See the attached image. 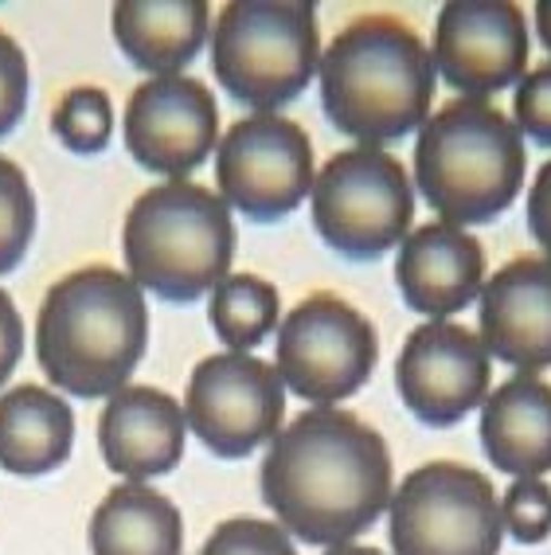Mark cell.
Segmentation results:
<instances>
[{"label": "cell", "instance_id": "cell-30", "mask_svg": "<svg viewBox=\"0 0 551 555\" xmlns=\"http://www.w3.org/2000/svg\"><path fill=\"white\" fill-rule=\"evenodd\" d=\"M24 357V321L12 306V298L0 289V387L9 384V376L16 372Z\"/></svg>", "mask_w": 551, "mask_h": 555}, {"label": "cell", "instance_id": "cell-25", "mask_svg": "<svg viewBox=\"0 0 551 555\" xmlns=\"http://www.w3.org/2000/svg\"><path fill=\"white\" fill-rule=\"evenodd\" d=\"M501 525L516 544H543L551 535V486L543 477H516L501 496Z\"/></svg>", "mask_w": 551, "mask_h": 555}, {"label": "cell", "instance_id": "cell-8", "mask_svg": "<svg viewBox=\"0 0 551 555\" xmlns=\"http://www.w3.org/2000/svg\"><path fill=\"white\" fill-rule=\"evenodd\" d=\"M387 535L395 555H501L497 489L462 462H426L392 493Z\"/></svg>", "mask_w": 551, "mask_h": 555}, {"label": "cell", "instance_id": "cell-16", "mask_svg": "<svg viewBox=\"0 0 551 555\" xmlns=\"http://www.w3.org/2000/svg\"><path fill=\"white\" fill-rule=\"evenodd\" d=\"M395 286L403 301L431 321H450L465 306L482 298L485 247L465 228L453 223H423L399 243Z\"/></svg>", "mask_w": 551, "mask_h": 555}, {"label": "cell", "instance_id": "cell-19", "mask_svg": "<svg viewBox=\"0 0 551 555\" xmlns=\"http://www.w3.org/2000/svg\"><path fill=\"white\" fill-rule=\"evenodd\" d=\"M204 0H118L114 4V40L126 60L149 79L180 75L207 40Z\"/></svg>", "mask_w": 551, "mask_h": 555}, {"label": "cell", "instance_id": "cell-26", "mask_svg": "<svg viewBox=\"0 0 551 555\" xmlns=\"http://www.w3.org/2000/svg\"><path fill=\"white\" fill-rule=\"evenodd\" d=\"M200 555H297L294 540L278 520L258 516H231L207 535Z\"/></svg>", "mask_w": 551, "mask_h": 555}, {"label": "cell", "instance_id": "cell-2", "mask_svg": "<svg viewBox=\"0 0 551 555\" xmlns=\"http://www.w3.org/2000/svg\"><path fill=\"white\" fill-rule=\"evenodd\" d=\"M149 345L145 294L114 267H82L43 294L36 360L55 391L110 399L138 372Z\"/></svg>", "mask_w": 551, "mask_h": 555}, {"label": "cell", "instance_id": "cell-20", "mask_svg": "<svg viewBox=\"0 0 551 555\" xmlns=\"http://www.w3.org/2000/svg\"><path fill=\"white\" fill-rule=\"evenodd\" d=\"M75 447L71 403L40 384H21L0 396V469L43 477L60 469Z\"/></svg>", "mask_w": 551, "mask_h": 555}, {"label": "cell", "instance_id": "cell-7", "mask_svg": "<svg viewBox=\"0 0 551 555\" xmlns=\"http://www.w3.org/2000/svg\"><path fill=\"white\" fill-rule=\"evenodd\" d=\"M313 228L348 262H375L411 235L414 189L403 160L356 145L329 157L313 180Z\"/></svg>", "mask_w": 551, "mask_h": 555}, {"label": "cell", "instance_id": "cell-31", "mask_svg": "<svg viewBox=\"0 0 551 555\" xmlns=\"http://www.w3.org/2000/svg\"><path fill=\"white\" fill-rule=\"evenodd\" d=\"M536 36H540V43L551 51V0L536 4Z\"/></svg>", "mask_w": 551, "mask_h": 555}, {"label": "cell", "instance_id": "cell-17", "mask_svg": "<svg viewBox=\"0 0 551 555\" xmlns=\"http://www.w3.org/2000/svg\"><path fill=\"white\" fill-rule=\"evenodd\" d=\"M184 406L161 387H121L99 415L102 462L126 481H149L177 469L184 457Z\"/></svg>", "mask_w": 551, "mask_h": 555}, {"label": "cell", "instance_id": "cell-22", "mask_svg": "<svg viewBox=\"0 0 551 555\" xmlns=\"http://www.w3.org/2000/svg\"><path fill=\"white\" fill-rule=\"evenodd\" d=\"M282 298L278 286L258 274H227L207 294V321L231 352H251L278 328Z\"/></svg>", "mask_w": 551, "mask_h": 555}, {"label": "cell", "instance_id": "cell-12", "mask_svg": "<svg viewBox=\"0 0 551 555\" xmlns=\"http://www.w3.org/2000/svg\"><path fill=\"white\" fill-rule=\"evenodd\" d=\"M528 21L512 0H450L434 24V75L462 99H489L528 75Z\"/></svg>", "mask_w": 551, "mask_h": 555}, {"label": "cell", "instance_id": "cell-5", "mask_svg": "<svg viewBox=\"0 0 551 555\" xmlns=\"http://www.w3.org/2000/svg\"><path fill=\"white\" fill-rule=\"evenodd\" d=\"M121 255L141 294L188 306L219 286L235 255V223L223 196L192 180L141 192L121 228Z\"/></svg>", "mask_w": 551, "mask_h": 555}, {"label": "cell", "instance_id": "cell-6", "mask_svg": "<svg viewBox=\"0 0 551 555\" xmlns=\"http://www.w3.org/2000/svg\"><path fill=\"white\" fill-rule=\"evenodd\" d=\"M321 31L309 0H231L212 28V70L235 102L274 114L313 82Z\"/></svg>", "mask_w": 551, "mask_h": 555}, {"label": "cell", "instance_id": "cell-1", "mask_svg": "<svg viewBox=\"0 0 551 555\" xmlns=\"http://www.w3.org/2000/svg\"><path fill=\"white\" fill-rule=\"evenodd\" d=\"M266 508L302 544L341 547L392 505V450L345 406H309L262 457Z\"/></svg>", "mask_w": 551, "mask_h": 555}, {"label": "cell", "instance_id": "cell-18", "mask_svg": "<svg viewBox=\"0 0 551 555\" xmlns=\"http://www.w3.org/2000/svg\"><path fill=\"white\" fill-rule=\"evenodd\" d=\"M482 447L509 477H543L551 469V384L512 376L482 403Z\"/></svg>", "mask_w": 551, "mask_h": 555}, {"label": "cell", "instance_id": "cell-11", "mask_svg": "<svg viewBox=\"0 0 551 555\" xmlns=\"http://www.w3.org/2000/svg\"><path fill=\"white\" fill-rule=\"evenodd\" d=\"M188 430L223 462L274 442L286 418V384L251 352H219L192 367L184 396Z\"/></svg>", "mask_w": 551, "mask_h": 555}, {"label": "cell", "instance_id": "cell-14", "mask_svg": "<svg viewBox=\"0 0 551 555\" xmlns=\"http://www.w3.org/2000/svg\"><path fill=\"white\" fill-rule=\"evenodd\" d=\"M121 133L129 157L145 172L184 180L219 145V106L200 79H149L129 94Z\"/></svg>", "mask_w": 551, "mask_h": 555}, {"label": "cell", "instance_id": "cell-27", "mask_svg": "<svg viewBox=\"0 0 551 555\" xmlns=\"http://www.w3.org/2000/svg\"><path fill=\"white\" fill-rule=\"evenodd\" d=\"M512 114H516L512 126L521 129V138H528L540 150H551V63H540L516 82Z\"/></svg>", "mask_w": 551, "mask_h": 555}, {"label": "cell", "instance_id": "cell-9", "mask_svg": "<svg viewBox=\"0 0 551 555\" xmlns=\"http://www.w3.org/2000/svg\"><path fill=\"white\" fill-rule=\"evenodd\" d=\"M380 360L375 325L336 294H309L278 325L274 372L286 391L313 406H336L372 379Z\"/></svg>", "mask_w": 551, "mask_h": 555}, {"label": "cell", "instance_id": "cell-13", "mask_svg": "<svg viewBox=\"0 0 551 555\" xmlns=\"http://www.w3.org/2000/svg\"><path fill=\"white\" fill-rule=\"evenodd\" d=\"M492 364L482 337L453 321L411 328L395 360V391L423 427H458L489 396Z\"/></svg>", "mask_w": 551, "mask_h": 555}, {"label": "cell", "instance_id": "cell-4", "mask_svg": "<svg viewBox=\"0 0 551 555\" xmlns=\"http://www.w3.org/2000/svg\"><path fill=\"white\" fill-rule=\"evenodd\" d=\"M528 177L521 129L485 99H453L414 141V184L443 223H489L521 196Z\"/></svg>", "mask_w": 551, "mask_h": 555}, {"label": "cell", "instance_id": "cell-21", "mask_svg": "<svg viewBox=\"0 0 551 555\" xmlns=\"http://www.w3.org/2000/svg\"><path fill=\"white\" fill-rule=\"evenodd\" d=\"M184 520L165 493L145 481L110 489L90 516V555H180Z\"/></svg>", "mask_w": 551, "mask_h": 555}, {"label": "cell", "instance_id": "cell-29", "mask_svg": "<svg viewBox=\"0 0 551 555\" xmlns=\"http://www.w3.org/2000/svg\"><path fill=\"white\" fill-rule=\"evenodd\" d=\"M528 231L540 243L543 258L551 262V160L540 165V172H536L528 189Z\"/></svg>", "mask_w": 551, "mask_h": 555}, {"label": "cell", "instance_id": "cell-32", "mask_svg": "<svg viewBox=\"0 0 551 555\" xmlns=\"http://www.w3.org/2000/svg\"><path fill=\"white\" fill-rule=\"evenodd\" d=\"M321 555H384V552H375V547H364V544H341V547H329V552Z\"/></svg>", "mask_w": 551, "mask_h": 555}, {"label": "cell", "instance_id": "cell-3", "mask_svg": "<svg viewBox=\"0 0 551 555\" xmlns=\"http://www.w3.org/2000/svg\"><path fill=\"white\" fill-rule=\"evenodd\" d=\"M321 106L333 129L384 150L423 129L434 102V60L395 16H360L321 51Z\"/></svg>", "mask_w": 551, "mask_h": 555}, {"label": "cell", "instance_id": "cell-15", "mask_svg": "<svg viewBox=\"0 0 551 555\" xmlns=\"http://www.w3.org/2000/svg\"><path fill=\"white\" fill-rule=\"evenodd\" d=\"M477 337L497 364L536 376L551 367V262L524 255L504 262L477 298Z\"/></svg>", "mask_w": 551, "mask_h": 555}, {"label": "cell", "instance_id": "cell-28", "mask_svg": "<svg viewBox=\"0 0 551 555\" xmlns=\"http://www.w3.org/2000/svg\"><path fill=\"white\" fill-rule=\"evenodd\" d=\"M31 99V75H28V55L21 43L12 40L9 31H0V138L16 129L24 118Z\"/></svg>", "mask_w": 551, "mask_h": 555}, {"label": "cell", "instance_id": "cell-23", "mask_svg": "<svg viewBox=\"0 0 551 555\" xmlns=\"http://www.w3.org/2000/svg\"><path fill=\"white\" fill-rule=\"evenodd\" d=\"M51 133L71 153H102L114 138V106L102 87H71L51 114Z\"/></svg>", "mask_w": 551, "mask_h": 555}, {"label": "cell", "instance_id": "cell-24", "mask_svg": "<svg viewBox=\"0 0 551 555\" xmlns=\"http://www.w3.org/2000/svg\"><path fill=\"white\" fill-rule=\"evenodd\" d=\"M36 235V192L16 160L0 157V274H12Z\"/></svg>", "mask_w": 551, "mask_h": 555}, {"label": "cell", "instance_id": "cell-10", "mask_svg": "<svg viewBox=\"0 0 551 555\" xmlns=\"http://www.w3.org/2000/svg\"><path fill=\"white\" fill-rule=\"evenodd\" d=\"M313 180L309 133L282 114H246L216 145L219 196L251 223L294 216L313 192Z\"/></svg>", "mask_w": 551, "mask_h": 555}]
</instances>
